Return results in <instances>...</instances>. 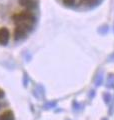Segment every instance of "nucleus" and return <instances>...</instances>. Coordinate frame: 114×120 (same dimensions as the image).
<instances>
[{"label": "nucleus", "mask_w": 114, "mask_h": 120, "mask_svg": "<svg viewBox=\"0 0 114 120\" xmlns=\"http://www.w3.org/2000/svg\"><path fill=\"white\" fill-rule=\"evenodd\" d=\"M3 97H4V92H3L2 90L0 89V99H1V98H3Z\"/></svg>", "instance_id": "nucleus-8"}, {"label": "nucleus", "mask_w": 114, "mask_h": 120, "mask_svg": "<svg viewBox=\"0 0 114 120\" xmlns=\"http://www.w3.org/2000/svg\"><path fill=\"white\" fill-rule=\"evenodd\" d=\"M28 30V25L27 24H19L16 28H15V31H14V36L16 39H19L21 38L22 36H24L26 34V32H27Z\"/></svg>", "instance_id": "nucleus-2"}, {"label": "nucleus", "mask_w": 114, "mask_h": 120, "mask_svg": "<svg viewBox=\"0 0 114 120\" xmlns=\"http://www.w3.org/2000/svg\"><path fill=\"white\" fill-rule=\"evenodd\" d=\"M94 0H80V2L82 4H91Z\"/></svg>", "instance_id": "nucleus-7"}, {"label": "nucleus", "mask_w": 114, "mask_h": 120, "mask_svg": "<svg viewBox=\"0 0 114 120\" xmlns=\"http://www.w3.org/2000/svg\"><path fill=\"white\" fill-rule=\"evenodd\" d=\"M13 19L16 22H25V21H28V20H33L34 18L30 13L20 12V13L13 15Z\"/></svg>", "instance_id": "nucleus-1"}, {"label": "nucleus", "mask_w": 114, "mask_h": 120, "mask_svg": "<svg viewBox=\"0 0 114 120\" xmlns=\"http://www.w3.org/2000/svg\"><path fill=\"white\" fill-rule=\"evenodd\" d=\"M62 1L66 5H73L75 3V0H62Z\"/></svg>", "instance_id": "nucleus-6"}, {"label": "nucleus", "mask_w": 114, "mask_h": 120, "mask_svg": "<svg viewBox=\"0 0 114 120\" xmlns=\"http://www.w3.org/2000/svg\"><path fill=\"white\" fill-rule=\"evenodd\" d=\"M0 120H14L13 112L10 110H7L0 115Z\"/></svg>", "instance_id": "nucleus-4"}, {"label": "nucleus", "mask_w": 114, "mask_h": 120, "mask_svg": "<svg viewBox=\"0 0 114 120\" xmlns=\"http://www.w3.org/2000/svg\"><path fill=\"white\" fill-rule=\"evenodd\" d=\"M19 3H20V5L22 6H25V7H28V8H32L35 5V3H34L33 0H19Z\"/></svg>", "instance_id": "nucleus-5"}, {"label": "nucleus", "mask_w": 114, "mask_h": 120, "mask_svg": "<svg viewBox=\"0 0 114 120\" xmlns=\"http://www.w3.org/2000/svg\"><path fill=\"white\" fill-rule=\"evenodd\" d=\"M9 31L8 29L5 28V27H2L0 28V44L2 45H5L7 44L9 40Z\"/></svg>", "instance_id": "nucleus-3"}]
</instances>
